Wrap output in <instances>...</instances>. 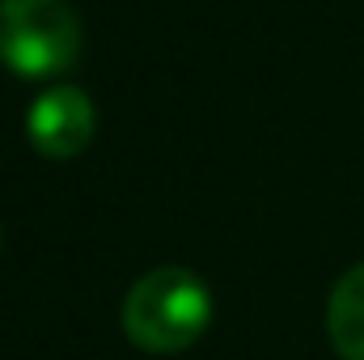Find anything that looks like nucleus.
<instances>
[{
	"mask_svg": "<svg viewBox=\"0 0 364 360\" xmlns=\"http://www.w3.org/2000/svg\"><path fill=\"white\" fill-rule=\"evenodd\" d=\"M85 30L68 0H0V64L17 77H55L81 60Z\"/></svg>",
	"mask_w": 364,
	"mask_h": 360,
	"instance_id": "obj_2",
	"label": "nucleus"
},
{
	"mask_svg": "<svg viewBox=\"0 0 364 360\" xmlns=\"http://www.w3.org/2000/svg\"><path fill=\"white\" fill-rule=\"evenodd\" d=\"M212 322V288L191 268L144 271L123 297V331L140 352H186Z\"/></svg>",
	"mask_w": 364,
	"mask_h": 360,
	"instance_id": "obj_1",
	"label": "nucleus"
},
{
	"mask_svg": "<svg viewBox=\"0 0 364 360\" xmlns=\"http://www.w3.org/2000/svg\"><path fill=\"white\" fill-rule=\"evenodd\" d=\"M326 331L343 360H364V263L348 268L326 301Z\"/></svg>",
	"mask_w": 364,
	"mask_h": 360,
	"instance_id": "obj_4",
	"label": "nucleus"
},
{
	"mask_svg": "<svg viewBox=\"0 0 364 360\" xmlns=\"http://www.w3.org/2000/svg\"><path fill=\"white\" fill-rule=\"evenodd\" d=\"M93 127H97V110H93L90 93L77 85H51L30 102L26 115V136L34 144V153L51 157V162H73L90 149Z\"/></svg>",
	"mask_w": 364,
	"mask_h": 360,
	"instance_id": "obj_3",
	"label": "nucleus"
}]
</instances>
